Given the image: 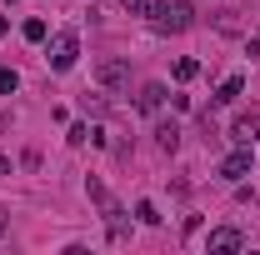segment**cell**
I'll list each match as a JSON object with an SVG mask.
<instances>
[{
  "instance_id": "cell-12",
  "label": "cell",
  "mask_w": 260,
  "mask_h": 255,
  "mask_svg": "<svg viewBox=\"0 0 260 255\" xmlns=\"http://www.w3.org/2000/svg\"><path fill=\"white\" fill-rule=\"evenodd\" d=\"M25 40H30V45H40V40H45V20H25Z\"/></svg>"
},
{
  "instance_id": "cell-2",
  "label": "cell",
  "mask_w": 260,
  "mask_h": 255,
  "mask_svg": "<svg viewBox=\"0 0 260 255\" xmlns=\"http://www.w3.org/2000/svg\"><path fill=\"white\" fill-rule=\"evenodd\" d=\"M45 60H50V70H70V65L80 60V35H75V30H60L55 40H50Z\"/></svg>"
},
{
  "instance_id": "cell-14",
  "label": "cell",
  "mask_w": 260,
  "mask_h": 255,
  "mask_svg": "<svg viewBox=\"0 0 260 255\" xmlns=\"http://www.w3.org/2000/svg\"><path fill=\"white\" fill-rule=\"evenodd\" d=\"M135 215H140L145 225H160V215H155V205H150V200H140V205H135Z\"/></svg>"
},
{
  "instance_id": "cell-4",
  "label": "cell",
  "mask_w": 260,
  "mask_h": 255,
  "mask_svg": "<svg viewBox=\"0 0 260 255\" xmlns=\"http://www.w3.org/2000/svg\"><path fill=\"white\" fill-rule=\"evenodd\" d=\"M230 140H235V145H255L260 140V110H240L235 125H230Z\"/></svg>"
},
{
  "instance_id": "cell-9",
  "label": "cell",
  "mask_w": 260,
  "mask_h": 255,
  "mask_svg": "<svg viewBox=\"0 0 260 255\" xmlns=\"http://www.w3.org/2000/svg\"><path fill=\"white\" fill-rule=\"evenodd\" d=\"M155 140H160V150H175V145H180V125H175V120L160 125V130H155Z\"/></svg>"
},
{
  "instance_id": "cell-5",
  "label": "cell",
  "mask_w": 260,
  "mask_h": 255,
  "mask_svg": "<svg viewBox=\"0 0 260 255\" xmlns=\"http://www.w3.org/2000/svg\"><path fill=\"white\" fill-rule=\"evenodd\" d=\"M95 80H100V85H125V80H130V65L125 60H100L95 65Z\"/></svg>"
},
{
  "instance_id": "cell-13",
  "label": "cell",
  "mask_w": 260,
  "mask_h": 255,
  "mask_svg": "<svg viewBox=\"0 0 260 255\" xmlns=\"http://www.w3.org/2000/svg\"><path fill=\"white\" fill-rule=\"evenodd\" d=\"M15 85H20V75L15 70H0V95H15Z\"/></svg>"
},
{
  "instance_id": "cell-11",
  "label": "cell",
  "mask_w": 260,
  "mask_h": 255,
  "mask_svg": "<svg viewBox=\"0 0 260 255\" xmlns=\"http://www.w3.org/2000/svg\"><path fill=\"white\" fill-rule=\"evenodd\" d=\"M125 10H130V15H155L160 0H125Z\"/></svg>"
},
{
  "instance_id": "cell-7",
  "label": "cell",
  "mask_w": 260,
  "mask_h": 255,
  "mask_svg": "<svg viewBox=\"0 0 260 255\" xmlns=\"http://www.w3.org/2000/svg\"><path fill=\"white\" fill-rule=\"evenodd\" d=\"M160 100H165V85L160 80H150V85H140V95H135V105L150 115V110H160Z\"/></svg>"
},
{
  "instance_id": "cell-6",
  "label": "cell",
  "mask_w": 260,
  "mask_h": 255,
  "mask_svg": "<svg viewBox=\"0 0 260 255\" xmlns=\"http://www.w3.org/2000/svg\"><path fill=\"white\" fill-rule=\"evenodd\" d=\"M210 250H240L245 245V235L240 230H230V225H220V230H210V240H205Z\"/></svg>"
},
{
  "instance_id": "cell-10",
  "label": "cell",
  "mask_w": 260,
  "mask_h": 255,
  "mask_svg": "<svg viewBox=\"0 0 260 255\" xmlns=\"http://www.w3.org/2000/svg\"><path fill=\"white\" fill-rule=\"evenodd\" d=\"M195 75H200V60H190V55H185V60H175V80H180V85L195 80Z\"/></svg>"
},
{
  "instance_id": "cell-17",
  "label": "cell",
  "mask_w": 260,
  "mask_h": 255,
  "mask_svg": "<svg viewBox=\"0 0 260 255\" xmlns=\"http://www.w3.org/2000/svg\"><path fill=\"white\" fill-rule=\"evenodd\" d=\"M5 225H10V210H5V205H0V235H5Z\"/></svg>"
},
{
  "instance_id": "cell-3",
  "label": "cell",
  "mask_w": 260,
  "mask_h": 255,
  "mask_svg": "<svg viewBox=\"0 0 260 255\" xmlns=\"http://www.w3.org/2000/svg\"><path fill=\"white\" fill-rule=\"evenodd\" d=\"M250 175V145H240V150H230L225 160H220V180H230V185H240Z\"/></svg>"
},
{
  "instance_id": "cell-15",
  "label": "cell",
  "mask_w": 260,
  "mask_h": 255,
  "mask_svg": "<svg viewBox=\"0 0 260 255\" xmlns=\"http://www.w3.org/2000/svg\"><path fill=\"white\" fill-rule=\"evenodd\" d=\"M65 140H70V145H85V140H90V125H70Z\"/></svg>"
},
{
  "instance_id": "cell-8",
  "label": "cell",
  "mask_w": 260,
  "mask_h": 255,
  "mask_svg": "<svg viewBox=\"0 0 260 255\" xmlns=\"http://www.w3.org/2000/svg\"><path fill=\"white\" fill-rule=\"evenodd\" d=\"M240 90H245V75H225V80H220V90H215V100H220V105H235Z\"/></svg>"
},
{
  "instance_id": "cell-16",
  "label": "cell",
  "mask_w": 260,
  "mask_h": 255,
  "mask_svg": "<svg viewBox=\"0 0 260 255\" xmlns=\"http://www.w3.org/2000/svg\"><path fill=\"white\" fill-rule=\"evenodd\" d=\"M80 105H85L90 115H100V110H105V95H85V100H80Z\"/></svg>"
},
{
  "instance_id": "cell-1",
  "label": "cell",
  "mask_w": 260,
  "mask_h": 255,
  "mask_svg": "<svg viewBox=\"0 0 260 255\" xmlns=\"http://www.w3.org/2000/svg\"><path fill=\"white\" fill-rule=\"evenodd\" d=\"M150 20H155V30H165V35H185L195 25V5L190 0H175V5H160Z\"/></svg>"
}]
</instances>
